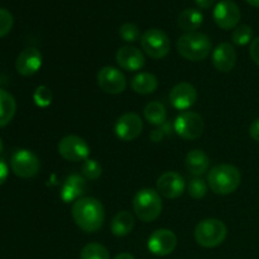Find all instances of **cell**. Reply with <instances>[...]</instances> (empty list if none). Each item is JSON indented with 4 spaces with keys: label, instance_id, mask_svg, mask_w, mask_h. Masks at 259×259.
<instances>
[{
    "label": "cell",
    "instance_id": "cell-23",
    "mask_svg": "<svg viewBox=\"0 0 259 259\" xmlns=\"http://www.w3.org/2000/svg\"><path fill=\"white\" fill-rule=\"evenodd\" d=\"M134 218L126 210L119 211L110 223V229L115 237H125L133 230Z\"/></svg>",
    "mask_w": 259,
    "mask_h": 259
},
{
    "label": "cell",
    "instance_id": "cell-33",
    "mask_svg": "<svg viewBox=\"0 0 259 259\" xmlns=\"http://www.w3.org/2000/svg\"><path fill=\"white\" fill-rule=\"evenodd\" d=\"M249 55H250V58L253 60V62L259 66V37L255 38V39H253L252 43H250Z\"/></svg>",
    "mask_w": 259,
    "mask_h": 259
},
{
    "label": "cell",
    "instance_id": "cell-39",
    "mask_svg": "<svg viewBox=\"0 0 259 259\" xmlns=\"http://www.w3.org/2000/svg\"><path fill=\"white\" fill-rule=\"evenodd\" d=\"M245 2H247L249 5H252V7L259 8V0H245Z\"/></svg>",
    "mask_w": 259,
    "mask_h": 259
},
{
    "label": "cell",
    "instance_id": "cell-18",
    "mask_svg": "<svg viewBox=\"0 0 259 259\" xmlns=\"http://www.w3.org/2000/svg\"><path fill=\"white\" fill-rule=\"evenodd\" d=\"M235 63H237V52L230 43H220L212 51V65L220 72H230L234 68Z\"/></svg>",
    "mask_w": 259,
    "mask_h": 259
},
{
    "label": "cell",
    "instance_id": "cell-38",
    "mask_svg": "<svg viewBox=\"0 0 259 259\" xmlns=\"http://www.w3.org/2000/svg\"><path fill=\"white\" fill-rule=\"evenodd\" d=\"M114 259H136V258H134V255L131 254V253H120V254L116 255Z\"/></svg>",
    "mask_w": 259,
    "mask_h": 259
},
{
    "label": "cell",
    "instance_id": "cell-10",
    "mask_svg": "<svg viewBox=\"0 0 259 259\" xmlns=\"http://www.w3.org/2000/svg\"><path fill=\"white\" fill-rule=\"evenodd\" d=\"M98 85L104 93L118 95L126 89V78L118 68L104 66L98 72Z\"/></svg>",
    "mask_w": 259,
    "mask_h": 259
},
{
    "label": "cell",
    "instance_id": "cell-5",
    "mask_svg": "<svg viewBox=\"0 0 259 259\" xmlns=\"http://www.w3.org/2000/svg\"><path fill=\"white\" fill-rule=\"evenodd\" d=\"M228 229L219 219H204L195 228V240L204 248H215L222 244L227 238Z\"/></svg>",
    "mask_w": 259,
    "mask_h": 259
},
{
    "label": "cell",
    "instance_id": "cell-9",
    "mask_svg": "<svg viewBox=\"0 0 259 259\" xmlns=\"http://www.w3.org/2000/svg\"><path fill=\"white\" fill-rule=\"evenodd\" d=\"M58 153L70 162L85 161L90 156V146L78 136H67L58 143Z\"/></svg>",
    "mask_w": 259,
    "mask_h": 259
},
{
    "label": "cell",
    "instance_id": "cell-7",
    "mask_svg": "<svg viewBox=\"0 0 259 259\" xmlns=\"http://www.w3.org/2000/svg\"><path fill=\"white\" fill-rule=\"evenodd\" d=\"M10 167L15 176L20 179H32L39 172L40 162L37 154L29 149H18L12 156Z\"/></svg>",
    "mask_w": 259,
    "mask_h": 259
},
{
    "label": "cell",
    "instance_id": "cell-25",
    "mask_svg": "<svg viewBox=\"0 0 259 259\" xmlns=\"http://www.w3.org/2000/svg\"><path fill=\"white\" fill-rule=\"evenodd\" d=\"M143 114L146 120L152 125H162L167 118L166 108L159 101H151V103L147 104Z\"/></svg>",
    "mask_w": 259,
    "mask_h": 259
},
{
    "label": "cell",
    "instance_id": "cell-13",
    "mask_svg": "<svg viewBox=\"0 0 259 259\" xmlns=\"http://www.w3.org/2000/svg\"><path fill=\"white\" fill-rule=\"evenodd\" d=\"M114 131L120 141L132 142L141 136L143 131V121L138 114L125 113L118 118Z\"/></svg>",
    "mask_w": 259,
    "mask_h": 259
},
{
    "label": "cell",
    "instance_id": "cell-27",
    "mask_svg": "<svg viewBox=\"0 0 259 259\" xmlns=\"http://www.w3.org/2000/svg\"><path fill=\"white\" fill-rule=\"evenodd\" d=\"M252 38L253 29L247 24L238 25L232 33V42L235 46H245L248 43H252Z\"/></svg>",
    "mask_w": 259,
    "mask_h": 259
},
{
    "label": "cell",
    "instance_id": "cell-37",
    "mask_svg": "<svg viewBox=\"0 0 259 259\" xmlns=\"http://www.w3.org/2000/svg\"><path fill=\"white\" fill-rule=\"evenodd\" d=\"M151 138H152V141H153V142H159V141H162V132L154 131L153 133L151 134Z\"/></svg>",
    "mask_w": 259,
    "mask_h": 259
},
{
    "label": "cell",
    "instance_id": "cell-22",
    "mask_svg": "<svg viewBox=\"0 0 259 259\" xmlns=\"http://www.w3.org/2000/svg\"><path fill=\"white\" fill-rule=\"evenodd\" d=\"M131 86L134 93L141 94V95H149L157 90L158 80L153 73L141 72L132 78Z\"/></svg>",
    "mask_w": 259,
    "mask_h": 259
},
{
    "label": "cell",
    "instance_id": "cell-6",
    "mask_svg": "<svg viewBox=\"0 0 259 259\" xmlns=\"http://www.w3.org/2000/svg\"><path fill=\"white\" fill-rule=\"evenodd\" d=\"M141 45L146 55L153 60L164 58L169 53V48H171L168 35L163 30L157 29V28L146 30L142 34Z\"/></svg>",
    "mask_w": 259,
    "mask_h": 259
},
{
    "label": "cell",
    "instance_id": "cell-32",
    "mask_svg": "<svg viewBox=\"0 0 259 259\" xmlns=\"http://www.w3.org/2000/svg\"><path fill=\"white\" fill-rule=\"evenodd\" d=\"M14 24V18L9 10L0 8V38L5 37L12 30Z\"/></svg>",
    "mask_w": 259,
    "mask_h": 259
},
{
    "label": "cell",
    "instance_id": "cell-21",
    "mask_svg": "<svg viewBox=\"0 0 259 259\" xmlns=\"http://www.w3.org/2000/svg\"><path fill=\"white\" fill-rule=\"evenodd\" d=\"M202 22H204V15L200 10L194 9V8L185 9L184 12L180 13L179 19H177L179 27L186 33L196 32V29L201 27Z\"/></svg>",
    "mask_w": 259,
    "mask_h": 259
},
{
    "label": "cell",
    "instance_id": "cell-34",
    "mask_svg": "<svg viewBox=\"0 0 259 259\" xmlns=\"http://www.w3.org/2000/svg\"><path fill=\"white\" fill-rule=\"evenodd\" d=\"M8 175H9V168H8V164L5 163V161L3 158H0V186L7 181Z\"/></svg>",
    "mask_w": 259,
    "mask_h": 259
},
{
    "label": "cell",
    "instance_id": "cell-24",
    "mask_svg": "<svg viewBox=\"0 0 259 259\" xmlns=\"http://www.w3.org/2000/svg\"><path fill=\"white\" fill-rule=\"evenodd\" d=\"M17 111V103L13 95L0 89V128L7 126L13 120Z\"/></svg>",
    "mask_w": 259,
    "mask_h": 259
},
{
    "label": "cell",
    "instance_id": "cell-30",
    "mask_svg": "<svg viewBox=\"0 0 259 259\" xmlns=\"http://www.w3.org/2000/svg\"><path fill=\"white\" fill-rule=\"evenodd\" d=\"M52 99V91H51L50 88H47L45 85L38 86L34 90V94H33V100H34L35 105L39 106V108H47L48 105H51Z\"/></svg>",
    "mask_w": 259,
    "mask_h": 259
},
{
    "label": "cell",
    "instance_id": "cell-31",
    "mask_svg": "<svg viewBox=\"0 0 259 259\" xmlns=\"http://www.w3.org/2000/svg\"><path fill=\"white\" fill-rule=\"evenodd\" d=\"M119 35L123 40L129 43L137 42L141 37V29L134 23H124L120 28H119Z\"/></svg>",
    "mask_w": 259,
    "mask_h": 259
},
{
    "label": "cell",
    "instance_id": "cell-2",
    "mask_svg": "<svg viewBox=\"0 0 259 259\" xmlns=\"http://www.w3.org/2000/svg\"><path fill=\"white\" fill-rule=\"evenodd\" d=\"M242 182V174L233 164H218L207 174V185L217 195H229L237 191Z\"/></svg>",
    "mask_w": 259,
    "mask_h": 259
},
{
    "label": "cell",
    "instance_id": "cell-29",
    "mask_svg": "<svg viewBox=\"0 0 259 259\" xmlns=\"http://www.w3.org/2000/svg\"><path fill=\"white\" fill-rule=\"evenodd\" d=\"M207 189H209V185L206 181H204L202 179H192L191 181L187 185V192H189L190 196L195 200H200L207 194Z\"/></svg>",
    "mask_w": 259,
    "mask_h": 259
},
{
    "label": "cell",
    "instance_id": "cell-36",
    "mask_svg": "<svg viewBox=\"0 0 259 259\" xmlns=\"http://www.w3.org/2000/svg\"><path fill=\"white\" fill-rule=\"evenodd\" d=\"M215 2H217V0H195L197 7H199L200 9H205V10L210 9V8L215 4Z\"/></svg>",
    "mask_w": 259,
    "mask_h": 259
},
{
    "label": "cell",
    "instance_id": "cell-16",
    "mask_svg": "<svg viewBox=\"0 0 259 259\" xmlns=\"http://www.w3.org/2000/svg\"><path fill=\"white\" fill-rule=\"evenodd\" d=\"M197 100V91L191 83L180 82L169 93V101L177 110H187Z\"/></svg>",
    "mask_w": 259,
    "mask_h": 259
},
{
    "label": "cell",
    "instance_id": "cell-26",
    "mask_svg": "<svg viewBox=\"0 0 259 259\" xmlns=\"http://www.w3.org/2000/svg\"><path fill=\"white\" fill-rule=\"evenodd\" d=\"M80 259H110V254L100 243H89L81 250Z\"/></svg>",
    "mask_w": 259,
    "mask_h": 259
},
{
    "label": "cell",
    "instance_id": "cell-14",
    "mask_svg": "<svg viewBox=\"0 0 259 259\" xmlns=\"http://www.w3.org/2000/svg\"><path fill=\"white\" fill-rule=\"evenodd\" d=\"M186 189L184 177L174 171L164 172L157 180V192L166 199H179Z\"/></svg>",
    "mask_w": 259,
    "mask_h": 259
},
{
    "label": "cell",
    "instance_id": "cell-11",
    "mask_svg": "<svg viewBox=\"0 0 259 259\" xmlns=\"http://www.w3.org/2000/svg\"><path fill=\"white\" fill-rule=\"evenodd\" d=\"M214 22L222 29L229 30L237 28L242 18L239 7L232 0H222L214 8Z\"/></svg>",
    "mask_w": 259,
    "mask_h": 259
},
{
    "label": "cell",
    "instance_id": "cell-12",
    "mask_svg": "<svg viewBox=\"0 0 259 259\" xmlns=\"http://www.w3.org/2000/svg\"><path fill=\"white\" fill-rule=\"evenodd\" d=\"M148 249L152 254L164 257L168 255L176 249L177 237L172 230L169 229H157L148 238Z\"/></svg>",
    "mask_w": 259,
    "mask_h": 259
},
{
    "label": "cell",
    "instance_id": "cell-17",
    "mask_svg": "<svg viewBox=\"0 0 259 259\" xmlns=\"http://www.w3.org/2000/svg\"><path fill=\"white\" fill-rule=\"evenodd\" d=\"M42 53L34 47L25 48L18 56L15 68L22 76H33L42 67Z\"/></svg>",
    "mask_w": 259,
    "mask_h": 259
},
{
    "label": "cell",
    "instance_id": "cell-4",
    "mask_svg": "<svg viewBox=\"0 0 259 259\" xmlns=\"http://www.w3.org/2000/svg\"><path fill=\"white\" fill-rule=\"evenodd\" d=\"M133 209L142 222H154L162 212L161 195L153 189L139 190L133 199Z\"/></svg>",
    "mask_w": 259,
    "mask_h": 259
},
{
    "label": "cell",
    "instance_id": "cell-8",
    "mask_svg": "<svg viewBox=\"0 0 259 259\" xmlns=\"http://www.w3.org/2000/svg\"><path fill=\"white\" fill-rule=\"evenodd\" d=\"M177 136L186 141H195L204 133L205 124L201 115L195 111H184L176 118L174 124Z\"/></svg>",
    "mask_w": 259,
    "mask_h": 259
},
{
    "label": "cell",
    "instance_id": "cell-15",
    "mask_svg": "<svg viewBox=\"0 0 259 259\" xmlns=\"http://www.w3.org/2000/svg\"><path fill=\"white\" fill-rule=\"evenodd\" d=\"M116 63L120 66L123 70L134 72L143 68L146 65V58H144L143 52L138 50L134 46H123L116 52Z\"/></svg>",
    "mask_w": 259,
    "mask_h": 259
},
{
    "label": "cell",
    "instance_id": "cell-19",
    "mask_svg": "<svg viewBox=\"0 0 259 259\" xmlns=\"http://www.w3.org/2000/svg\"><path fill=\"white\" fill-rule=\"evenodd\" d=\"M86 190H88V184H86L85 177L76 174L70 175L62 185V189H61V199L66 204L77 201L78 199H81L85 195Z\"/></svg>",
    "mask_w": 259,
    "mask_h": 259
},
{
    "label": "cell",
    "instance_id": "cell-35",
    "mask_svg": "<svg viewBox=\"0 0 259 259\" xmlns=\"http://www.w3.org/2000/svg\"><path fill=\"white\" fill-rule=\"evenodd\" d=\"M249 136L252 137V139H254L255 142L259 143V118L255 119L249 126Z\"/></svg>",
    "mask_w": 259,
    "mask_h": 259
},
{
    "label": "cell",
    "instance_id": "cell-28",
    "mask_svg": "<svg viewBox=\"0 0 259 259\" xmlns=\"http://www.w3.org/2000/svg\"><path fill=\"white\" fill-rule=\"evenodd\" d=\"M81 172H82V176L86 180L95 181V180H98L101 176L103 168H101V164L96 159L88 158L83 161L82 167H81Z\"/></svg>",
    "mask_w": 259,
    "mask_h": 259
},
{
    "label": "cell",
    "instance_id": "cell-20",
    "mask_svg": "<svg viewBox=\"0 0 259 259\" xmlns=\"http://www.w3.org/2000/svg\"><path fill=\"white\" fill-rule=\"evenodd\" d=\"M185 167L187 172L194 176H202L210 167V159L207 154L201 149H194L187 153L185 158Z\"/></svg>",
    "mask_w": 259,
    "mask_h": 259
},
{
    "label": "cell",
    "instance_id": "cell-3",
    "mask_svg": "<svg viewBox=\"0 0 259 259\" xmlns=\"http://www.w3.org/2000/svg\"><path fill=\"white\" fill-rule=\"evenodd\" d=\"M211 39L200 32L185 33L177 40V51L187 61L199 62L209 57L211 52Z\"/></svg>",
    "mask_w": 259,
    "mask_h": 259
},
{
    "label": "cell",
    "instance_id": "cell-40",
    "mask_svg": "<svg viewBox=\"0 0 259 259\" xmlns=\"http://www.w3.org/2000/svg\"><path fill=\"white\" fill-rule=\"evenodd\" d=\"M3 149H4V146H3V141H2V138H0V153L3 152Z\"/></svg>",
    "mask_w": 259,
    "mask_h": 259
},
{
    "label": "cell",
    "instance_id": "cell-1",
    "mask_svg": "<svg viewBox=\"0 0 259 259\" xmlns=\"http://www.w3.org/2000/svg\"><path fill=\"white\" fill-rule=\"evenodd\" d=\"M76 225L85 233H96L101 229L105 220L103 204L95 197H81L72 205L71 210Z\"/></svg>",
    "mask_w": 259,
    "mask_h": 259
}]
</instances>
